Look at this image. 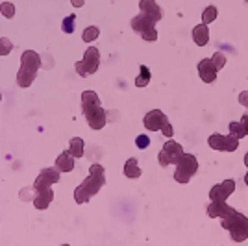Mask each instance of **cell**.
Wrapping results in <instances>:
<instances>
[{"label": "cell", "mask_w": 248, "mask_h": 246, "mask_svg": "<svg viewBox=\"0 0 248 246\" xmlns=\"http://www.w3.org/2000/svg\"><path fill=\"white\" fill-rule=\"evenodd\" d=\"M60 182V170L56 167L50 169H43L39 176L35 178V182L31 185L33 189V198L31 202L35 205V209H46L50 202L54 200V191H52V184Z\"/></svg>", "instance_id": "cell-1"}, {"label": "cell", "mask_w": 248, "mask_h": 246, "mask_svg": "<svg viewBox=\"0 0 248 246\" xmlns=\"http://www.w3.org/2000/svg\"><path fill=\"white\" fill-rule=\"evenodd\" d=\"M104 184H106L104 167L98 163L91 165L89 176H87L82 184L76 187V191H74V200H76V204H85V202H89V200L102 189Z\"/></svg>", "instance_id": "cell-2"}, {"label": "cell", "mask_w": 248, "mask_h": 246, "mask_svg": "<svg viewBox=\"0 0 248 246\" xmlns=\"http://www.w3.org/2000/svg\"><path fill=\"white\" fill-rule=\"evenodd\" d=\"M82 111L87 119V124L91 126V130H102L108 123V115L104 111L100 98L94 91L82 92Z\"/></svg>", "instance_id": "cell-3"}, {"label": "cell", "mask_w": 248, "mask_h": 246, "mask_svg": "<svg viewBox=\"0 0 248 246\" xmlns=\"http://www.w3.org/2000/svg\"><path fill=\"white\" fill-rule=\"evenodd\" d=\"M41 67V56L35 50H24L21 56V69L17 72V85L26 89L30 87L35 76H37V71Z\"/></svg>", "instance_id": "cell-4"}, {"label": "cell", "mask_w": 248, "mask_h": 246, "mask_svg": "<svg viewBox=\"0 0 248 246\" xmlns=\"http://www.w3.org/2000/svg\"><path fill=\"white\" fill-rule=\"evenodd\" d=\"M222 228L230 231V235L235 243H243L245 239H248V218L239 211H233L228 216H224Z\"/></svg>", "instance_id": "cell-5"}, {"label": "cell", "mask_w": 248, "mask_h": 246, "mask_svg": "<svg viewBox=\"0 0 248 246\" xmlns=\"http://www.w3.org/2000/svg\"><path fill=\"white\" fill-rule=\"evenodd\" d=\"M226 65V56L222 52H215L213 58H206L202 62H198V74L202 78V82L211 83L217 80V72Z\"/></svg>", "instance_id": "cell-6"}, {"label": "cell", "mask_w": 248, "mask_h": 246, "mask_svg": "<svg viewBox=\"0 0 248 246\" xmlns=\"http://www.w3.org/2000/svg\"><path fill=\"white\" fill-rule=\"evenodd\" d=\"M198 159L193 154H182L176 163L174 180L178 184H189V180L197 174Z\"/></svg>", "instance_id": "cell-7"}, {"label": "cell", "mask_w": 248, "mask_h": 246, "mask_svg": "<svg viewBox=\"0 0 248 246\" xmlns=\"http://www.w3.org/2000/svg\"><path fill=\"white\" fill-rule=\"evenodd\" d=\"M145 128L150 130V132H163V135L169 137V139L174 135V130H172V126L169 124V119L165 117V113L159 111V109H154V111L146 113Z\"/></svg>", "instance_id": "cell-8"}, {"label": "cell", "mask_w": 248, "mask_h": 246, "mask_svg": "<svg viewBox=\"0 0 248 246\" xmlns=\"http://www.w3.org/2000/svg\"><path fill=\"white\" fill-rule=\"evenodd\" d=\"M98 67H100V52L96 46H89L83 54V60L76 62L74 65V69L80 76H91L98 71Z\"/></svg>", "instance_id": "cell-9"}, {"label": "cell", "mask_w": 248, "mask_h": 246, "mask_svg": "<svg viewBox=\"0 0 248 246\" xmlns=\"http://www.w3.org/2000/svg\"><path fill=\"white\" fill-rule=\"evenodd\" d=\"M132 28H134L135 33H139L145 41H155L157 39V31H155V22L146 17L145 13L141 15H135L132 19Z\"/></svg>", "instance_id": "cell-10"}, {"label": "cell", "mask_w": 248, "mask_h": 246, "mask_svg": "<svg viewBox=\"0 0 248 246\" xmlns=\"http://www.w3.org/2000/svg\"><path fill=\"white\" fill-rule=\"evenodd\" d=\"M182 154H184V150H182V146L176 141H167L165 146L161 148L159 155H157V161H159L161 167H169V165L172 163H178V159H180Z\"/></svg>", "instance_id": "cell-11"}, {"label": "cell", "mask_w": 248, "mask_h": 246, "mask_svg": "<svg viewBox=\"0 0 248 246\" xmlns=\"http://www.w3.org/2000/svg\"><path fill=\"white\" fill-rule=\"evenodd\" d=\"M207 143H209L211 148L220 150V152H233V150H237L239 148V139L237 137H233V135L213 134L209 139H207Z\"/></svg>", "instance_id": "cell-12"}, {"label": "cell", "mask_w": 248, "mask_h": 246, "mask_svg": "<svg viewBox=\"0 0 248 246\" xmlns=\"http://www.w3.org/2000/svg\"><path fill=\"white\" fill-rule=\"evenodd\" d=\"M235 191V182L233 180H224L222 184L213 185L209 191V198L215 202H226V198Z\"/></svg>", "instance_id": "cell-13"}, {"label": "cell", "mask_w": 248, "mask_h": 246, "mask_svg": "<svg viewBox=\"0 0 248 246\" xmlns=\"http://www.w3.org/2000/svg\"><path fill=\"white\" fill-rule=\"evenodd\" d=\"M139 11L150 17L154 22H159L163 19V11L155 4V0H139Z\"/></svg>", "instance_id": "cell-14"}, {"label": "cell", "mask_w": 248, "mask_h": 246, "mask_svg": "<svg viewBox=\"0 0 248 246\" xmlns=\"http://www.w3.org/2000/svg\"><path fill=\"white\" fill-rule=\"evenodd\" d=\"M235 209L233 207H230L226 202H215V200H211V204L207 205V215L211 216V218H224L228 216L230 213H233Z\"/></svg>", "instance_id": "cell-15"}, {"label": "cell", "mask_w": 248, "mask_h": 246, "mask_svg": "<svg viewBox=\"0 0 248 246\" xmlns=\"http://www.w3.org/2000/svg\"><path fill=\"white\" fill-rule=\"evenodd\" d=\"M56 169H58L60 172H71L74 169V157L71 155L69 150H67V152H62V154L58 155V159H56Z\"/></svg>", "instance_id": "cell-16"}, {"label": "cell", "mask_w": 248, "mask_h": 246, "mask_svg": "<svg viewBox=\"0 0 248 246\" xmlns=\"http://www.w3.org/2000/svg\"><path fill=\"white\" fill-rule=\"evenodd\" d=\"M193 41L197 43L198 46H204L209 41V30L206 24H198L193 28Z\"/></svg>", "instance_id": "cell-17"}, {"label": "cell", "mask_w": 248, "mask_h": 246, "mask_svg": "<svg viewBox=\"0 0 248 246\" xmlns=\"http://www.w3.org/2000/svg\"><path fill=\"white\" fill-rule=\"evenodd\" d=\"M124 176L130 178V180L141 178V169H139V165H137V159H135V157H130V159L126 161V165H124Z\"/></svg>", "instance_id": "cell-18"}, {"label": "cell", "mask_w": 248, "mask_h": 246, "mask_svg": "<svg viewBox=\"0 0 248 246\" xmlns=\"http://www.w3.org/2000/svg\"><path fill=\"white\" fill-rule=\"evenodd\" d=\"M69 152L74 159H80L83 155V139L82 137H73L69 143Z\"/></svg>", "instance_id": "cell-19"}, {"label": "cell", "mask_w": 248, "mask_h": 246, "mask_svg": "<svg viewBox=\"0 0 248 246\" xmlns=\"http://www.w3.org/2000/svg\"><path fill=\"white\" fill-rule=\"evenodd\" d=\"M150 76H152V74H150V69H148L146 65H141V67H139V76L135 78V85H137V87H146L148 82H150Z\"/></svg>", "instance_id": "cell-20"}, {"label": "cell", "mask_w": 248, "mask_h": 246, "mask_svg": "<svg viewBox=\"0 0 248 246\" xmlns=\"http://www.w3.org/2000/svg\"><path fill=\"white\" fill-rule=\"evenodd\" d=\"M98 35H100V30H98L96 26H87V28L83 30V33H82V39L85 43H93Z\"/></svg>", "instance_id": "cell-21"}, {"label": "cell", "mask_w": 248, "mask_h": 246, "mask_svg": "<svg viewBox=\"0 0 248 246\" xmlns=\"http://www.w3.org/2000/svg\"><path fill=\"white\" fill-rule=\"evenodd\" d=\"M217 19V8L215 6H209V8H206L204 10V13H202V24H209V22H213Z\"/></svg>", "instance_id": "cell-22"}, {"label": "cell", "mask_w": 248, "mask_h": 246, "mask_svg": "<svg viewBox=\"0 0 248 246\" xmlns=\"http://www.w3.org/2000/svg\"><path fill=\"white\" fill-rule=\"evenodd\" d=\"M230 134L233 135V137H237V139H241V137L247 135V130H245V126L241 123H230Z\"/></svg>", "instance_id": "cell-23"}, {"label": "cell", "mask_w": 248, "mask_h": 246, "mask_svg": "<svg viewBox=\"0 0 248 246\" xmlns=\"http://www.w3.org/2000/svg\"><path fill=\"white\" fill-rule=\"evenodd\" d=\"M0 13H2L6 19H11V17L15 15V6H13L11 2H2V4H0Z\"/></svg>", "instance_id": "cell-24"}, {"label": "cell", "mask_w": 248, "mask_h": 246, "mask_svg": "<svg viewBox=\"0 0 248 246\" xmlns=\"http://www.w3.org/2000/svg\"><path fill=\"white\" fill-rule=\"evenodd\" d=\"M74 22H76V15H69V17H65V21H63V24H62V30L65 31V33H73Z\"/></svg>", "instance_id": "cell-25"}, {"label": "cell", "mask_w": 248, "mask_h": 246, "mask_svg": "<svg viewBox=\"0 0 248 246\" xmlns=\"http://www.w3.org/2000/svg\"><path fill=\"white\" fill-rule=\"evenodd\" d=\"M13 50V45L8 37H0V56H8Z\"/></svg>", "instance_id": "cell-26"}, {"label": "cell", "mask_w": 248, "mask_h": 246, "mask_svg": "<svg viewBox=\"0 0 248 246\" xmlns=\"http://www.w3.org/2000/svg\"><path fill=\"white\" fill-rule=\"evenodd\" d=\"M135 144H137L139 150H145V148L150 146V137H148V135H139V137L135 139Z\"/></svg>", "instance_id": "cell-27"}, {"label": "cell", "mask_w": 248, "mask_h": 246, "mask_svg": "<svg viewBox=\"0 0 248 246\" xmlns=\"http://www.w3.org/2000/svg\"><path fill=\"white\" fill-rule=\"evenodd\" d=\"M239 102L243 104L245 108H248V91H243L239 94Z\"/></svg>", "instance_id": "cell-28"}, {"label": "cell", "mask_w": 248, "mask_h": 246, "mask_svg": "<svg viewBox=\"0 0 248 246\" xmlns=\"http://www.w3.org/2000/svg\"><path fill=\"white\" fill-rule=\"evenodd\" d=\"M241 124L245 126V130H247V135H248V113H247V115H243V119H241Z\"/></svg>", "instance_id": "cell-29"}, {"label": "cell", "mask_w": 248, "mask_h": 246, "mask_svg": "<svg viewBox=\"0 0 248 246\" xmlns=\"http://www.w3.org/2000/svg\"><path fill=\"white\" fill-rule=\"evenodd\" d=\"M83 4H85V0H73V6H74V8H82Z\"/></svg>", "instance_id": "cell-30"}, {"label": "cell", "mask_w": 248, "mask_h": 246, "mask_svg": "<svg viewBox=\"0 0 248 246\" xmlns=\"http://www.w3.org/2000/svg\"><path fill=\"white\" fill-rule=\"evenodd\" d=\"M245 184L248 185V172H247V174H245Z\"/></svg>", "instance_id": "cell-31"}, {"label": "cell", "mask_w": 248, "mask_h": 246, "mask_svg": "<svg viewBox=\"0 0 248 246\" xmlns=\"http://www.w3.org/2000/svg\"><path fill=\"white\" fill-rule=\"evenodd\" d=\"M245 165H247V167H248V154L245 155Z\"/></svg>", "instance_id": "cell-32"}, {"label": "cell", "mask_w": 248, "mask_h": 246, "mask_svg": "<svg viewBox=\"0 0 248 246\" xmlns=\"http://www.w3.org/2000/svg\"><path fill=\"white\" fill-rule=\"evenodd\" d=\"M0 100H2V94H0Z\"/></svg>", "instance_id": "cell-33"}, {"label": "cell", "mask_w": 248, "mask_h": 246, "mask_svg": "<svg viewBox=\"0 0 248 246\" xmlns=\"http://www.w3.org/2000/svg\"><path fill=\"white\" fill-rule=\"evenodd\" d=\"M247 2H248V0H247Z\"/></svg>", "instance_id": "cell-34"}]
</instances>
